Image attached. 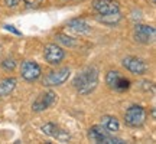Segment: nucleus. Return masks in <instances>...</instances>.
I'll use <instances>...</instances> for the list:
<instances>
[{
  "instance_id": "obj_3",
  "label": "nucleus",
  "mask_w": 156,
  "mask_h": 144,
  "mask_svg": "<svg viewBox=\"0 0 156 144\" xmlns=\"http://www.w3.org/2000/svg\"><path fill=\"white\" fill-rule=\"evenodd\" d=\"M146 121V111L140 105H132L124 114V122L129 127H140Z\"/></svg>"
},
{
  "instance_id": "obj_5",
  "label": "nucleus",
  "mask_w": 156,
  "mask_h": 144,
  "mask_svg": "<svg viewBox=\"0 0 156 144\" xmlns=\"http://www.w3.org/2000/svg\"><path fill=\"white\" fill-rule=\"evenodd\" d=\"M133 35H134V39H136L139 43L149 45L155 40L156 30H155V28L147 26V25H136V26H134Z\"/></svg>"
},
{
  "instance_id": "obj_12",
  "label": "nucleus",
  "mask_w": 156,
  "mask_h": 144,
  "mask_svg": "<svg viewBox=\"0 0 156 144\" xmlns=\"http://www.w3.org/2000/svg\"><path fill=\"white\" fill-rule=\"evenodd\" d=\"M67 28H68V30L74 32L75 35H85L90 32L88 23L85 22L84 19H80V17L71 19V20L67 23Z\"/></svg>"
},
{
  "instance_id": "obj_14",
  "label": "nucleus",
  "mask_w": 156,
  "mask_h": 144,
  "mask_svg": "<svg viewBox=\"0 0 156 144\" xmlns=\"http://www.w3.org/2000/svg\"><path fill=\"white\" fill-rule=\"evenodd\" d=\"M16 88V79L15 78H6L3 81H0V97L9 95Z\"/></svg>"
},
{
  "instance_id": "obj_4",
  "label": "nucleus",
  "mask_w": 156,
  "mask_h": 144,
  "mask_svg": "<svg viewBox=\"0 0 156 144\" xmlns=\"http://www.w3.org/2000/svg\"><path fill=\"white\" fill-rule=\"evenodd\" d=\"M69 74H71L69 68H59L56 71H51L44 78V85H46V87H58V85H62L69 78Z\"/></svg>"
},
{
  "instance_id": "obj_7",
  "label": "nucleus",
  "mask_w": 156,
  "mask_h": 144,
  "mask_svg": "<svg viewBox=\"0 0 156 144\" xmlns=\"http://www.w3.org/2000/svg\"><path fill=\"white\" fill-rule=\"evenodd\" d=\"M56 100V94L54 91H45L42 94L39 95L38 98L35 100V102L32 104V110L35 112H41V111L49 108Z\"/></svg>"
},
{
  "instance_id": "obj_6",
  "label": "nucleus",
  "mask_w": 156,
  "mask_h": 144,
  "mask_svg": "<svg viewBox=\"0 0 156 144\" xmlns=\"http://www.w3.org/2000/svg\"><path fill=\"white\" fill-rule=\"evenodd\" d=\"M44 56L46 62L51 65H58L59 62L65 58V52L61 46H58L55 43H48L44 49Z\"/></svg>"
},
{
  "instance_id": "obj_11",
  "label": "nucleus",
  "mask_w": 156,
  "mask_h": 144,
  "mask_svg": "<svg viewBox=\"0 0 156 144\" xmlns=\"http://www.w3.org/2000/svg\"><path fill=\"white\" fill-rule=\"evenodd\" d=\"M41 130H42L46 135L54 137V139L59 140V141H67V140H69V134H68L67 131L61 130V128L58 127L56 124H54V122H46L45 125H42Z\"/></svg>"
},
{
  "instance_id": "obj_16",
  "label": "nucleus",
  "mask_w": 156,
  "mask_h": 144,
  "mask_svg": "<svg viewBox=\"0 0 156 144\" xmlns=\"http://www.w3.org/2000/svg\"><path fill=\"white\" fill-rule=\"evenodd\" d=\"M120 78H122V75H120V72L117 71H108L106 75V84L108 85V88H112L116 91L117 88V84H119V81H120Z\"/></svg>"
},
{
  "instance_id": "obj_13",
  "label": "nucleus",
  "mask_w": 156,
  "mask_h": 144,
  "mask_svg": "<svg viewBox=\"0 0 156 144\" xmlns=\"http://www.w3.org/2000/svg\"><path fill=\"white\" fill-rule=\"evenodd\" d=\"M101 125L106 128L107 131H110V133H116V131H119V128H120V124L117 121V118L113 115L101 117Z\"/></svg>"
},
{
  "instance_id": "obj_8",
  "label": "nucleus",
  "mask_w": 156,
  "mask_h": 144,
  "mask_svg": "<svg viewBox=\"0 0 156 144\" xmlns=\"http://www.w3.org/2000/svg\"><path fill=\"white\" fill-rule=\"evenodd\" d=\"M123 67L126 68L127 71H130L132 74L136 75H143L147 71V65L143 59L136 58V56H127L123 59Z\"/></svg>"
},
{
  "instance_id": "obj_1",
  "label": "nucleus",
  "mask_w": 156,
  "mask_h": 144,
  "mask_svg": "<svg viewBox=\"0 0 156 144\" xmlns=\"http://www.w3.org/2000/svg\"><path fill=\"white\" fill-rule=\"evenodd\" d=\"M97 84H98V71L94 67L85 68L83 72H80L77 77L74 78L73 81L74 88L83 95L91 94L95 89Z\"/></svg>"
},
{
  "instance_id": "obj_20",
  "label": "nucleus",
  "mask_w": 156,
  "mask_h": 144,
  "mask_svg": "<svg viewBox=\"0 0 156 144\" xmlns=\"http://www.w3.org/2000/svg\"><path fill=\"white\" fill-rule=\"evenodd\" d=\"M19 2L20 0H5V5L9 6V7H15V6L19 5Z\"/></svg>"
},
{
  "instance_id": "obj_10",
  "label": "nucleus",
  "mask_w": 156,
  "mask_h": 144,
  "mask_svg": "<svg viewBox=\"0 0 156 144\" xmlns=\"http://www.w3.org/2000/svg\"><path fill=\"white\" fill-rule=\"evenodd\" d=\"M93 9L98 15L116 13L120 10V6L116 0H93Z\"/></svg>"
},
{
  "instance_id": "obj_21",
  "label": "nucleus",
  "mask_w": 156,
  "mask_h": 144,
  "mask_svg": "<svg viewBox=\"0 0 156 144\" xmlns=\"http://www.w3.org/2000/svg\"><path fill=\"white\" fill-rule=\"evenodd\" d=\"M152 2H153V3H155V2H156V0H152Z\"/></svg>"
},
{
  "instance_id": "obj_2",
  "label": "nucleus",
  "mask_w": 156,
  "mask_h": 144,
  "mask_svg": "<svg viewBox=\"0 0 156 144\" xmlns=\"http://www.w3.org/2000/svg\"><path fill=\"white\" fill-rule=\"evenodd\" d=\"M88 139L93 141V143H106V144H112V143H119L122 144L124 143L122 139H116L113 137L110 131H107L103 125H93V127L88 130Z\"/></svg>"
},
{
  "instance_id": "obj_17",
  "label": "nucleus",
  "mask_w": 156,
  "mask_h": 144,
  "mask_svg": "<svg viewBox=\"0 0 156 144\" xmlns=\"http://www.w3.org/2000/svg\"><path fill=\"white\" fill-rule=\"evenodd\" d=\"M55 39H56V42H59V43L64 45V46H69V48H73V46L77 45V42H75L71 36H68V35H65V33H58L55 36Z\"/></svg>"
},
{
  "instance_id": "obj_15",
  "label": "nucleus",
  "mask_w": 156,
  "mask_h": 144,
  "mask_svg": "<svg viewBox=\"0 0 156 144\" xmlns=\"http://www.w3.org/2000/svg\"><path fill=\"white\" fill-rule=\"evenodd\" d=\"M122 19L120 16V12H116V13H107V15H98L97 16V20L104 25H116L119 20Z\"/></svg>"
},
{
  "instance_id": "obj_19",
  "label": "nucleus",
  "mask_w": 156,
  "mask_h": 144,
  "mask_svg": "<svg viewBox=\"0 0 156 144\" xmlns=\"http://www.w3.org/2000/svg\"><path fill=\"white\" fill-rule=\"evenodd\" d=\"M23 2H25L29 7H36V6H39L42 3V0H23Z\"/></svg>"
},
{
  "instance_id": "obj_18",
  "label": "nucleus",
  "mask_w": 156,
  "mask_h": 144,
  "mask_svg": "<svg viewBox=\"0 0 156 144\" xmlns=\"http://www.w3.org/2000/svg\"><path fill=\"white\" fill-rule=\"evenodd\" d=\"M2 67L5 68L6 71H13L15 67H16V62L13 61V59H5V61L2 62Z\"/></svg>"
},
{
  "instance_id": "obj_9",
  "label": "nucleus",
  "mask_w": 156,
  "mask_h": 144,
  "mask_svg": "<svg viewBox=\"0 0 156 144\" xmlns=\"http://www.w3.org/2000/svg\"><path fill=\"white\" fill-rule=\"evenodd\" d=\"M20 74H22L23 79L32 82L41 77V67L34 61H25L22 63V68H20Z\"/></svg>"
}]
</instances>
